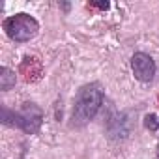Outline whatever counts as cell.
<instances>
[{
	"label": "cell",
	"mask_w": 159,
	"mask_h": 159,
	"mask_svg": "<svg viewBox=\"0 0 159 159\" xmlns=\"http://www.w3.org/2000/svg\"><path fill=\"white\" fill-rule=\"evenodd\" d=\"M19 73L23 75L26 83H38L43 75V64L36 56H25L19 66Z\"/></svg>",
	"instance_id": "5b68a950"
},
{
	"label": "cell",
	"mask_w": 159,
	"mask_h": 159,
	"mask_svg": "<svg viewBox=\"0 0 159 159\" xmlns=\"http://www.w3.org/2000/svg\"><path fill=\"white\" fill-rule=\"evenodd\" d=\"M157 153H159V146H157Z\"/></svg>",
	"instance_id": "8fae6325"
},
{
	"label": "cell",
	"mask_w": 159,
	"mask_h": 159,
	"mask_svg": "<svg viewBox=\"0 0 159 159\" xmlns=\"http://www.w3.org/2000/svg\"><path fill=\"white\" fill-rule=\"evenodd\" d=\"M103 88L99 83H90L84 84L79 90L75 103H73V111H71V127H84L101 109L103 105Z\"/></svg>",
	"instance_id": "6da1fadb"
},
{
	"label": "cell",
	"mask_w": 159,
	"mask_h": 159,
	"mask_svg": "<svg viewBox=\"0 0 159 159\" xmlns=\"http://www.w3.org/2000/svg\"><path fill=\"white\" fill-rule=\"evenodd\" d=\"M157 101H159V94H157Z\"/></svg>",
	"instance_id": "7c38bea8"
},
{
	"label": "cell",
	"mask_w": 159,
	"mask_h": 159,
	"mask_svg": "<svg viewBox=\"0 0 159 159\" xmlns=\"http://www.w3.org/2000/svg\"><path fill=\"white\" fill-rule=\"evenodd\" d=\"M131 69H133V75L137 81L150 83L155 75V62L146 52H135L131 56Z\"/></svg>",
	"instance_id": "277c9868"
},
{
	"label": "cell",
	"mask_w": 159,
	"mask_h": 159,
	"mask_svg": "<svg viewBox=\"0 0 159 159\" xmlns=\"http://www.w3.org/2000/svg\"><path fill=\"white\" fill-rule=\"evenodd\" d=\"M60 8H62V10H66V11H67V10H69V4H60Z\"/></svg>",
	"instance_id": "30bf717a"
},
{
	"label": "cell",
	"mask_w": 159,
	"mask_h": 159,
	"mask_svg": "<svg viewBox=\"0 0 159 159\" xmlns=\"http://www.w3.org/2000/svg\"><path fill=\"white\" fill-rule=\"evenodd\" d=\"M15 71H11L10 67H2L0 69V90L2 92H8L15 86Z\"/></svg>",
	"instance_id": "52a82bcc"
},
{
	"label": "cell",
	"mask_w": 159,
	"mask_h": 159,
	"mask_svg": "<svg viewBox=\"0 0 159 159\" xmlns=\"http://www.w3.org/2000/svg\"><path fill=\"white\" fill-rule=\"evenodd\" d=\"M107 131H109V137L111 139H125L131 131V125H129V120H127V114L125 112H118L114 114V118H111L107 122Z\"/></svg>",
	"instance_id": "8992f818"
},
{
	"label": "cell",
	"mask_w": 159,
	"mask_h": 159,
	"mask_svg": "<svg viewBox=\"0 0 159 159\" xmlns=\"http://www.w3.org/2000/svg\"><path fill=\"white\" fill-rule=\"evenodd\" d=\"M4 32L8 34L10 39L13 41H30L32 38H36L38 30H39V23L28 15V13H15L8 19H4Z\"/></svg>",
	"instance_id": "3957f363"
},
{
	"label": "cell",
	"mask_w": 159,
	"mask_h": 159,
	"mask_svg": "<svg viewBox=\"0 0 159 159\" xmlns=\"http://www.w3.org/2000/svg\"><path fill=\"white\" fill-rule=\"evenodd\" d=\"M90 10H101V11H107L109 8H111V4L107 2V0H101V2H88L86 4Z\"/></svg>",
	"instance_id": "9c48e42d"
},
{
	"label": "cell",
	"mask_w": 159,
	"mask_h": 159,
	"mask_svg": "<svg viewBox=\"0 0 159 159\" xmlns=\"http://www.w3.org/2000/svg\"><path fill=\"white\" fill-rule=\"evenodd\" d=\"M41 120H43V112L36 103H25L19 112H13L8 107H2V122L6 125L19 127L25 133H30V135L38 133L41 127Z\"/></svg>",
	"instance_id": "7a4b0ae2"
},
{
	"label": "cell",
	"mask_w": 159,
	"mask_h": 159,
	"mask_svg": "<svg viewBox=\"0 0 159 159\" xmlns=\"http://www.w3.org/2000/svg\"><path fill=\"white\" fill-rule=\"evenodd\" d=\"M144 127L150 129V131H157L159 129V120L155 114H146L144 116Z\"/></svg>",
	"instance_id": "ba28073f"
}]
</instances>
